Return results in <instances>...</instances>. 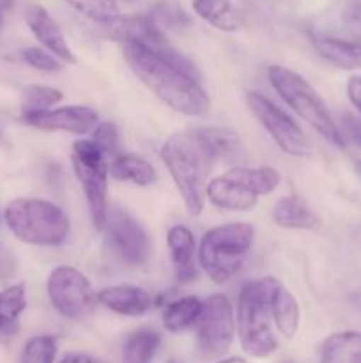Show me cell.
Here are the masks:
<instances>
[{
	"instance_id": "39",
	"label": "cell",
	"mask_w": 361,
	"mask_h": 363,
	"mask_svg": "<svg viewBox=\"0 0 361 363\" xmlns=\"http://www.w3.org/2000/svg\"><path fill=\"white\" fill-rule=\"evenodd\" d=\"M0 7L2 9H11L13 7V0H0Z\"/></svg>"
},
{
	"instance_id": "22",
	"label": "cell",
	"mask_w": 361,
	"mask_h": 363,
	"mask_svg": "<svg viewBox=\"0 0 361 363\" xmlns=\"http://www.w3.org/2000/svg\"><path fill=\"white\" fill-rule=\"evenodd\" d=\"M193 9L209 25L223 32H236L243 27V16L230 0H193Z\"/></svg>"
},
{
	"instance_id": "34",
	"label": "cell",
	"mask_w": 361,
	"mask_h": 363,
	"mask_svg": "<svg viewBox=\"0 0 361 363\" xmlns=\"http://www.w3.org/2000/svg\"><path fill=\"white\" fill-rule=\"evenodd\" d=\"M342 126H343V133H345V137L361 147V119H357V117L353 116V113H343Z\"/></svg>"
},
{
	"instance_id": "23",
	"label": "cell",
	"mask_w": 361,
	"mask_h": 363,
	"mask_svg": "<svg viewBox=\"0 0 361 363\" xmlns=\"http://www.w3.org/2000/svg\"><path fill=\"white\" fill-rule=\"evenodd\" d=\"M108 170L113 179L127 181V183L138 184V186H149L156 181L154 167L134 155L115 156L113 162L110 163Z\"/></svg>"
},
{
	"instance_id": "25",
	"label": "cell",
	"mask_w": 361,
	"mask_h": 363,
	"mask_svg": "<svg viewBox=\"0 0 361 363\" xmlns=\"http://www.w3.org/2000/svg\"><path fill=\"white\" fill-rule=\"evenodd\" d=\"M161 344V337L154 330H138L131 333L122 347V363H152Z\"/></svg>"
},
{
	"instance_id": "40",
	"label": "cell",
	"mask_w": 361,
	"mask_h": 363,
	"mask_svg": "<svg viewBox=\"0 0 361 363\" xmlns=\"http://www.w3.org/2000/svg\"><path fill=\"white\" fill-rule=\"evenodd\" d=\"M354 170H356V174L360 176V179H361V160H357V162L354 163Z\"/></svg>"
},
{
	"instance_id": "15",
	"label": "cell",
	"mask_w": 361,
	"mask_h": 363,
	"mask_svg": "<svg viewBox=\"0 0 361 363\" xmlns=\"http://www.w3.org/2000/svg\"><path fill=\"white\" fill-rule=\"evenodd\" d=\"M98 303L126 318H140L154 305L151 293L137 286H113L98 293Z\"/></svg>"
},
{
	"instance_id": "2",
	"label": "cell",
	"mask_w": 361,
	"mask_h": 363,
	"mask_svg": "<svg viewBox=\"0 0 361 363\" xmlns=\"http://www.w3.org/2000/svg\"><path fill=\"white\" fill-rule=\"evenodd\" d=\"M161 158L186 204L188 213L198 216L207 199V179L214 162L211 149L198 130H188L166 138L161 147Z\"/></svg>"
},
{
	"instance_id": "18",
	"label": "cell",
	"mask_w": 361,
	"mask_h": 363,
	"mask_svg": "<svg viewBox=\"0 0 361 363\" xmlns=\"http://www.w3.org/2000/svg\"><path fill=\"white\" fill-rule=\"evenodd\" d=\"M27 308L23 284H14L0 291V344L7 346L20 332V318Z\"/></svg>"
},
{
	"instance_id": "7",
	"label": "cell",
	"mask_w": 361,
	"mask_h": 363,
	"mask_svg": "<svg viewBox=\"0 0 361 363\" xmlns=\"http://www.w3.org/2000/svg\"><path fill=\"white\" fill-rule=\"evenodd\" d=\"M280 172L273 167H234L207 184L205 197L212 206L227 211H250L260 195L280 186Z\"/></svg>"
},
{
	"instance_id": "24",
	"label": "cell",
	"mask_w": 361,
	"mask_h": 363,
	"mask_svg": "<svg viewBox=\"0 0 361 363\" xmlns=\"http://www.w3.org/2000/svg\"><path fill=\"white\" fill-rule=\"evenodd\" d=\"M202 303L197 296H184L170 301L163 311V326L170 333H180L197 325L202 312Z\"/></svg>"
},
{
	"instance_id": "36",
	"label": "cell",
	"mask_w": 361,
	"mask_h": 363,
	"mask_svg": "<svg viewBox=\"0 0 361 363\" xmlns=\"http://www.w3.org/2000/svg\"><path fill=\"white\" fill-rule=\"evenodd\" d=\"M59 363H106V362L87 353H67L60 358Z\"/></svg>"
},
{
	"instance_id": "14",
	"label": "cell",
	"mask_w": 361,
	"mask_h": 363,
	"mask_svg": "<svg viewBox=\"0 0 361 363\" xmlns=\"http://www.w3.org/2000/svg\"><path fill=\"white\" fill-rule=\"evenodd\" d=\"M25 21H27L28 28L34 34V38L48 50L50 53L60 59L66 64H76V57H74L73 50L67 45L66 38H64L62 30L57 25V21L50 16L48 11L42 6L32 4L25 9Z\"/></svg>"
},
{
	"instance_id": "42",
	"label": "cell",
	"mask_w": 361,
	"mask_h": 363,
	"mask_svg": "<svg viewBox=\"0 0 361 363\" xmlns=\"http://www.w3.org/2000/svg\"><path fill=\"white\" fill-rule=\"evenodd\" d=\"M170 363H179V362H173V360H172V362H170Z\"/></svg>"
},
{
	"instance_id": "19",
	"label": "cell",
	"mask_w": 361,
	"mask_h": 363,
	"mask_svg": "<svg viewBox=\"0 0 361 363\" xmlns=\"http://www.w3.org/2000/svg\"><path fill=\"white\" fill-rule=\"evenodd\" d=\"M276 225L292 230H319L322 227L319 216L297 197H283L273 208Z\"/></svg>"
},
{
	"instance_id": "35",
	"label": "cell",
	"mask_w": 361,
	"mask_h": 363,
	"mask_svg": "<svg viewBox=\"0 0 361 363\" xmlns=\"http://www.w3.org/2000/svg\"><path fill=\"white\" fill-rule=\"evenodd\" d=\"M347 96H349L354 108L361 113V77L360 74L349 78V82H347Z\"/></svg>"
},
{
	"instance_id": "9",
	"label": "cell",
	"mask_w": 361,
	"mask_h": 363,
	"mask_svg": "<svg viewBox=\"0 0 361 363\" xmlns=\"http://www.w3.org/2000/svg\"><path fill=\"white\" fill-rule=\"evenodd\" d=\"M48 298L53 308L71 321H84L94 312L98 294L91 282L73 266H59L53 269L46 284Z\"/></svg>"
},
{
	"instance_id": "32",
	"label": "cell",
	"mask_w": 361,
	"mask_h": 363,
	"mask_svg": "<svg viewBox=\"0 0 361 363\" xmlns=\"http://www.w3.org/2000/svg\"><path fill=\"white\" fill-rule=\"evenodd\" d=\"M92 142L105 152L106 156L115 155L117 145H119V131L117 126L110 121L98 123V126L92 130Z\"/></svg>"
},
{
	"instance_id": "10",
	"label": "cell",
	"mask_w": 361,
	"mask_h": 363,
	"mask_svg": "<svg viewBox=\"0 0 361 363\" xmlns=\"http://www.w3.org/2000/svg\"><path fill=\"white\" fill-rule=\"evenodd\" d=\"M195 326L198 350L209 358L223 357L230 350L236 335V318L229 298L211 294L202 303V312Z\"/></svg>"
},
{
	"instance_id": "8",
	"label": "cell",
	"mask_w": 361,
	"mask_h": 363,
	"mask_svg": "<svg viewBox=\"0 0 361 363\" xmlns=\"http://www.w3.org/2000/svg\"><path fill=\"white\" fill-rule=\"evenodd\" d=\"M73 169L84 186L92 223L98 230L105 229L108 215V163L106 155L92 140H76L73 144Z\"/></svg>"
},
{
	"instance_id": "38",
	"label": "cell",
	"mask_w": 361,
	"mask_h": 363,
	"mask_svg": "<svg viewBox=\"0 0 361 363\" xmlns=\"http://www.w3.org/2000/svg\"><path fill=\"white\" fill-rule=\"evenodd\" d=\"M216 363H246V360H244L243 357H230V358H223V360Z\"/></svg>"
},
{
	"instance_id": "37",
	"label": "cell",
	"mask_w": 361,
	"mask_h": 363,
	"mask_svg": "<svg viewBox=\"0 0 361 363\" xmlns=\"http://www.w3.org/2000/svg\"><path fill=\"white\" fill-rule=\"evenodd\" d=\"M11 272H13V259L7 254L6 248L0 245V280L9 277Z\"/></svg>"
},
{
	"instance_id": "13",
	"label": "cell",
	"mask_w": 361,
	"mask_h": 363,
	"mask_svg": "<svg viewBox=\"0 0 361 363\" xmlns=\"http://www.w3.org/2000/svg\"><path fill=\"white\" fill-rule=\"evenodd\" d=\"M21 121L42 131H67V133L85 135L98 126L99 117L91 106L69 105L62 108L42 110V112H21Z\"/></svg>"
},
{
	"instance_id": "27",
	"label": "cell",
	"mask_w": 361,
	"mask_h": 363,
	"mask_svg": "<svg viewBox=\"0 0 361 363\" xmlns=\"http://www.w3.org/2000/svg\"><path fill=\"white\" fill-rule=\"evenodd\" d=\"M151 20L152 23L158 27L159 32L168 34V32H179L184 30L191 25L190 16L184 13L183 7L176 6L173 2H159L156 4L154 9L151 11Z\"/></svg>"
},
{
	"instance_id": "12",
	"label": "cell",
	"mask_w": 361,
	"mask_h": 363,
	"mask_svg": "<svg viewBox=\"0 0 361 363\" xmlns=\"http://www.w3.org/2000/svg\"><path fill=\"white\" fill-rule=\"evenodd\" d=\"M110 247L124 262L131 266H140L149 261L151 255V240L144 227L124 209L112 208L106 215L105 223Z\"/></svg>"
},
{
	"instance_id": "26",
	"label": "cell",
	"mask_w": 361,
	"mask_h": 363,
	"mask_svg": "<svg viewBox=\"0 0 361 363\" xmlns=\"http://www.w3.org/2000/svg\"><path fill=\"white\" fill-rule=\"evenodd\" d=\"M198 133L211 149L212 158L216 160H234L239 155V137L230 130L222 128H197Z\"/></svg>"
},
{
	"instance_id": "41",
	"label": "cell",
	"mask_w": 361,
	"mask_h": 363,
	"mask_svg": "<svg viewBox=\"0 0 361 363\" xmlns=\"http://www.w3.org/2000/svg\"><path fill=\"white\" fill-rule=\"evenodd\" d=\"M282 363H294V362H289V360H285V362H282Z\"/></svg>"
},
{
	"instance_id": "31",
	"label": "cell",
	"mask_w": 361,
	"mask_h": 363,
	"mask_svg": "<svg viewBox=\"0 0 361 363\" xmlns=\"http://www.w3.org/2000/svg\"><path fill=\"white\" fill-rule=\"evenodd\" d=\"M21 59L25 64H28L34 69L42 71V73H55V71L62 69V62L53 53H50L48 50L35 48V46L21 50Z\"/></svg>"
},
{
	"instance_id": "20",
	"label": "cell",
	"mask_w": 361,
	"mask_h": 363,
	"mask_svg": "<svg viewBox=\"0 0 361 363\" xmlns=\"http://www.w3.org/2000/svg\"><path fill=\"white\" fill-rule=\"evenodd\" d=\"M271 315L280 335L285 337L287 340H292L297 335L301 323L299 303L294 298V294L289 289H285L280 282L276 284L275 291H273Z\"/></svg>"
},
{
	"instance_id": "28",
	"label": "cell",
	"mask_w": 361,
	"mask_h": 363,
	"mask_svg": "<svg viewBox=\"0 0 361 363\" xmlns=\"http://www.w3.org/2000/svg\"><path fill=\"white\" fill-rule=\"evenodd\" d=\"M67 2L85 18H88L94 23L103 25V27L120 18L119 6H117L115 0H67Z\"/></svg>"
},
{
	"instance_id": "3",
	"label": "cell",
	"mask_w": 361,
	"mask_h": 363,
	"mask_svg": "<svg viewBox=\"0 0 361 363\" xmlns=\"http://www.w3.org/2000/svg\"><path fill=\"white\" fill-rule=\"evenodd\" d=\"M278 280L273 277L244 284L237 298V333L241 347L251 358H268L278 350L271 330V296Z\"/></svg>"
},
{
	"instance_id": "5",
	"label": "cell",
	"mask_w": 361,
	"mask_h": 363,
	"mask_svg": "<svg viewBox=\"0 0 361 363\" xmlns=\"http://www.w3.org/2000/svg\"><path fill=\"white\" fill-rule=\"evenodd\" d=\"M255 230L246 222L212 227L204 234L198 248V261L216 284H225L239 272L253 245Z\"/></svg>"
},
{
	"instance_id": "30",
	"label": "cell",
	"mask_w": 361,
	"mask_h": 363,
	"mask_svg": "<svg viewBox=\"0 0 361 363\" xmlns=\"http://www.w3.org/2000/svg\"><path fill=\"white\" fill-rule=\"evenodd\" d=\"M57 337L53 335H35L27 340L21 351L20 363H55L57 358Z\"/></svg>"
},
{
	"instance_id": "29",
	"label": "cell",
	"mask_w": 361,
	"mask_h": 363,
	"mask_svg": "<svg viewBox=\"0 0 361 363\" xmlns=\"http://www.w3.org/2000/svg\"><path fill=\"white\" fill-rule=\"evenodd\" d=\"M64 94L59 89L48 87V85H30L23 91V103L21 112H42L50 110L62 101Z\"/></svg>"
},
{
	"instance_id": "33",
	"label": "cell",
	"mask_w": 361,
	"mask_h": 363,
	"mask_svg": "<svg viewBox=\"0 0 361 363\" xmlns=\"http://www.w3.org/2000/svg\"><path fill=\"white\" fill-rule=\"evenodd\" d=\"M343 23H345L349 34L354 38V43L361 48V0H356L345 7Z\"/></svg>"
},
{
	"instance_id": "6",
	"label": "cell",
	"mask_w": 361,
	"mask_h": 363,
	"mask_svg": "<svg viewBox=\"0 0 361 363\" xmlns=\"http://www.w3.org/2000/svg\"><path fill=\"white\" fill-rule=\"evenodd\" d=\"M268 77L275 91L282 96L283 101L304 121L310 124L322 138L331 142L336 147H345V138L340 133L338 126L333 121L328 106L324 105L319 92L304 80L301 74L283 66H271Z\"/></svg>"
},
{
	"instance_id": "11",
	"label": "cell",
	"mask_w": 361,
	"mask_h": 363,
	"mask_svg": "<svg viewBox=\"0 0 361 363\" xmlns=\"http://www.w3.org/2000/svg\"><path fill=\"white\" fill-rule=\"evenodd\" d=\"M246 101L258 123L265 128L273 140L290 156H304L308 151L306 138L296 121L260 92H248Z\"/></svg>"
},
{
	"instance_id": "1",
	"label": "cell",
	"mask_w": 361,
	"mask_h": 363,
	"mask_svg": "<svg viewBox=\"0 0 361 363\" xmlns=\"http://www.w3.org/2000/svg\"><path fill=\"white\" fill-rule=\"evenodd\" d=\"M122 50L131 71L173 112L198 117L211 108V99L197 77L140 43L124 41Z\"/></svg>"
},
{
	"instance_id": "17",
	"label": "cell",
	"mask_w": 361,
	"mask_h": 363,
	"mask_svg": "<svg viewBox=\"0 0 361 363\" xmlns=\"http://www.w3.org/2000/svg\"><path fill=\"white\" fill-rule=\"evenodd\" d=\"M310 41L319 55L333 66L345 71L361 67V48L354 41H343L321 32H310Z\"/></svg>"
},
{
	"instance_id": "16",
	"label": "cell",
	"mask_w": 361,
	"mask_h": 363,
	"mask_svg": "<svg viewBox=\"0 0 361 363\" xmlns=\"http://www.w3.org/2000/svg\"><path fill=\"white\" fill-rule=\"evenodd\" d=\"M168 248L172 255L173 273L179 284H190L197 279V245L191 230L176 225L168 230Z\"/></svg>"
},
{
	"instance_id": "4",
	"label": "cell",
	"mask_w": 361,
	"mask_h": 363,
	"mask_svg": "<svg viewBox=\"0 0 361 363\" xmlns=\"http://www.w3.org/2000/svg\"><path fill=\"white\" fill-rule=\"evenodd\" d=\"M4 218L14 238L35 247H59L69 236V218L50 201L14 199L4 209Z\"/></svg>"
},
{
	"instance_id": "21",
	"label": "cell",
	"mask_w": 361,
	"mask_h": 363,
	"mask_svg": "<svg viewBox=\"0 0 361 363\" xmlns=\"http://www.w3.org/2000/svg\"><path fill=\"white\" fill-rule=\"evenodd\" d=\"M321 363H361V332L331 333L321 346Z\"/></svg>"
}]
</instances>
